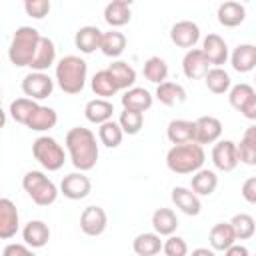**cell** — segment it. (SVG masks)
I'll list each match as a JSON object with an SVG mask.
<instances>
[{"instance_id":"obj_1","label":"cell","mask_w":256,"mask_h":256,"mask_svg":"<svg viewBox=\"0 0 256 256\" xmlns=\"http://www.w3.org/2000/svg\"><path fill=\"white\" fill-rule=\"evenodd\" d=\"M64 144H66L70 162L78 172H88L96 166L100 150H98L96 134L90 128H84V126L70 128L66 132Z\"/></svg>"},{"instance_id":"obj_2","label":"cell","mask_w":256,"mask_h":256,"mask_svg":"<svg viewBox=\"0 0 256 256\" xmlns=\"http://www.w3.org/2000/svg\"><path fill=\"white\" fill-rule=\"evenodd\" d=\"M88 64L76 54L62 56L54 68V80L64 94H80L86 86Z\"/></svg>"},{"instance_id":"obj_3","label":"cell","mask_w":256,"mask_h":256,"mask_svg":"<svg viewBox=\"0 0 256 256\" xmlns=\"http://www.w3.org/2000/svg\"><path fill=\"white\" fill-rule=\"evenodd\" d=\"M206 162L204 148L196 142L172 146L166 152V166L174 174H196Z\"/></svg>"},{"instance_id":"obj_4","label":"cell","mask_w":256,"mask_h":256,"mask_svg":"<svg viewBox=\"0 0 256 256\" xmlns=\"http://www.w3.org/2000/svg\"><path fill=\"white\" fill-rule=\"evenodd\" d=\"M40 40H42V36L36 28H32V26L16 28L10 48H8V58H10L12 66H16V68L28 66L30 68V64L36 56V50L40 46Z\"/></svg>"},{"instance_id":"obj_5","label":"cell","mask_w":256,"mask_h":256,"mask_svg":"<svg viewBox=\"0 0 256 256\" xmlns=\"http://www.w3.org/2000/svg\"><path fill=\"white\" fill-rule=\"evenodd\" d=\"M22 188L24 192L32 198L34 204L38 206H50L56 202L60 190L56 188V184L40 170H28L22 178Z\"/></svg>"},{"instance_id":"obj_6","label":"cell","mask_w":256,"mask_h":256,"mask_svg":"<svg viewBox=\"0 0 256 256\" xmlns=\"http://www.w3.org/2000/svg\"><path fill=\"white\" fill-rule=\"evenodd\" d=\"M32 156L34 160L48 172H56L64 166L66 162V154L64 148L58 144L56 138L52 136H38L32 142Z\"/></svg>"},{"instance_id":"obj_7","label":"cell","mask_w":256,"mask_h":256,"mask_svg":"<svg viewBox=\"0 0 256 256\" xmlns=\"http://www.w3.org/2000/svg\"><path fill=\"white\" fill-rule=\"evenodd\" d=\"M22 92L26 98L30 100H44L48 96H52L54 92V80L46 74V72H30L22 78V84H20Z\"/></svg>"},{"instance_id":"obj_8","label":"cell","mask_w":256,"mask_h":256,"mask_svg":"<svg viewBox=\"0 0 256 256\" xmlns=\"http://www.w3.org/2000/svg\"><path fill=\"white\" fill-rule=\"evenodd\" d=\"M108 226V214L102 206H86L80 214V230L86 236H100Z\"/></svg>"},{"instance_id":"obj_9","label":"cell","mask_w":256,"mask_h":256,"mask_svg":"<svg viewBox=\"0 0 256 256\" xmlns=\"http://www.w3.org/2000/svg\"><path fill=\"white\" fill-rule=\"evenodd\" d=\"M90 190L92 182L84 172H70L60 182V194H64L68 200H82L90 194Z\"/></svg>"},{"instance_id":"obj_10","label":"cell","mask_w":256,"mask_h":256,"mask_svg":"<svg viewBox=\"0 0 256 256\" xmlns=\"http://www.w3.org/2000/svg\"><path fill=\"white\" fill-rule=\"evenodd\" d=\"M212 164L222 172H232L238 162V150L236 142L232 140H218L212 148Z\"/></svg>"},{"instance_id":"obj_11","label":"cell","mask_w":256,"mask_h":256,"mask_svg":"<svg viewBox=\"0 0 256 256\" xmlns=\"http://www.w3.org/2000/svg\"><path fill=\"white\" fill-rule=\"evenodd\" d=\"M170 40L178 48H188L192 50L198 40H200V28L192 20H180L170 28Z\"/></svg>"},{"instance_id":"obj_12","label":"cell","mask_w":256,"mask_h":256,"mask_svg":"<svg viewBox=\"0 0 256 256\" xmlns=\"http://www.w3.org/2000/svg\"><path fill=\"white\" fill-rule=\"evenodd\" d=\"M202 52L208 58V62H210L212 68H222V64H226V60L230 58L226 40L220 34H214V32L208 34L202 40Z\"/></svg>"},{"instance_id":"obj_13","label":"cell","mask_w":256,"mask_h":256,"mask_svg":"<svg viewBox=\"0 0 256 256\" xmlns=\"http://www.w3.org/2000/svg\"><path fill=\"white\" fill-rule=\"evenodd\" d=\"M210 70V62L208 58L204 56L202 48H192V50H186L184 58H182V72L188 80H200V78H206Z\"/></svg>"},{"instance_id":"obj_14","label":"cell","mask_w":256,"mask_h":256,"mask_svg":"<svg viewBox=\"0 0 256 256\" xmlns=\"http://www.w3.org/2000/svg\"><path fill=\"white\" fill-rule=\"evenodd\" d=\"M196 132H194V142L204 146V144H216L222 136V122L216 116H200L194 120Z\"/></svg>"},{"instance_id":"obj_15","label":"cell","mask_w":256,"mask_h":256,"mask_svg":"<svg viewBox=\"0 0 256 256\" xmlns=\"http://www.w3.org/2000/svg\"><path fill=\"white\" fill-rule=\"evenodd\" d=\"M20 230V214L10 198H0V238L10 240Z\"/></svg>"},{"instance_id":"obj_16","label":"cell","mask_w":256,"mask_h":256,"mask_svg":"<svg viewBox=\"0 0 256 256\" xmlns=\"http://www.w3.org/2000/svg\"><path fill=\"white\" fill-rule=\"evenodd\" d=\"M172 204L184 212L186 216H198L200 210H202V204H200V198L192 192V188H184V186H174L172 188Z\"/></svg>"},{"instance_id":"obj_17","label":"cell","mask_w":256,"mask_h":256,"mask_svg":"<svg viewBox=\"0 0 256 256\" xmlns=\"http://www.w3.org/2000/svg\"><path fill=\"white\" fill-rule=\"evenodd\" d=\"M130 18H132V4L128 0H112L104 8V20L112 30L128 24Z\"/></svg>"},{"instance_id":"obj_18","label":"cell","mask_w":256,"mask_h":256,"mask_svg":"<svg viewBox=\"0 0 256 256\" xmlns=\"http://www.w3.org/2000/svg\"><path fill=\"white\" fill-rule=\"evenodd\" d=\"M208 242H210V248L214 252H226L232 244H236V234H234V228L230 222H218L210 228V234H208Z\"/></svg>"},{"instance_id":"obj_19","label":"cell","mask_w":256,"mask_h":256,"mask_svg":"<svg viewBox=\"0 0 256 256\" xmlns=\"http://www.w3.org/2000/svg\"><path fill=\"white\" fill-rule=\"evenodd\" d=\"M102 30L98 26H82L78 28V32L74 34V46L82 52V54H92L96 50H100L102 44Z\"/></svg>"},{"instance_id":"obj_20","label":"cell","mask_w":256,"mask_h":256,"mask_svg":"<svg viewBox=\"0 0 256 256\" xmlns=\"http://www.w3.org/2000/svg\"><path fill=\"white\" fill-rule=\"evenodd\" d=\"M120 102H122V108H126V110H136V112H142V114H144L146 110L152 108L154 96H152L146 88L134 86V88H130V90H126V92L122 94Z\"/></svg>"},{"instance_id":"obj_21","label":"cell","mask_w":256,"mask_h":256,"mask_svg":"<svg viewBox=\"0 0 256 256\" xmlns=\"http://www.w3.org/2000/svg\"><path fill=\"white\" fill-rule=\"evenodd\" d=\"M230 64L236 72L246 74L256 68V46L254 44H238L230 54Z\"/></svg>"},{"instance_id":"obj_22","label":"cell","mask_w":256,"mask_h":256,"mask_svg":"<svg viewBox=\"0 0 256 256\" xmlns=\"http://www.w3.org/2000/svg\"><path fill=\"white\" fill-rule=\"evenodd\" d=\"M216 16H218V22L224 28H236V26H240L244 22L246 8H244V4H240L236 0H226V2H222L218 6Z\"/></svg>"},{"instance_id":"obj_23","label":"cell","mask_w":256,"mask_h":256,"mask_svg":"<svg viewBox=\"0 0 256 256\" xmlns=\"http://www.w3.org/2000/svg\"><path fill=\"white\" fill-rule=\"evenodd\" d=\"M22 240L30 248H44L50 240V228L42 220H30L22 228Z\"/></svg>"},{"instance_id":"obj_24","label":"cell","mask_w":256,"mask_h":256,"mask_svg":"<svg viewBox=\"0 0 256 256\" xmlns=\"http://www.w3.org/2000/svg\"><path fill=\"white\" fill-rule=\"evenodd\" d=\"M194 132H196L194 122H192V120H184V118L170 120L168 126H166V136H168V140H170L174 146L194 142Z\"/></svg>"},{"instance_id":"obj_25","label":"cell","mask_w":256,"mask_h":256,"mask_svg":"<svg viewBox=\"0 0 256 256\" xmlns=\"http://www.w3.org/2000/svg\"><path fill=\"white\" fill-rule=\"evenodd\" d=\"M112 114H114V104L110 100H104V98L88 100L86 106H84L86 120L92 122V124H98V126H102L104 122L112 120Z\"/></svg>"},{"instance_id":"obj_26","label":"cell","mask_w":256,"mask_h":256,"mask_svg":"<svg viewBox=\"0 0 256 256\" xmlns=\"http://www.w3.org/2000/svg\"><path fill=\"white\" fill-rule=\"evenodd\" d=\"M52 64H56V44L52 42V38L42 36L30 68H32V72H46Z\"/></svg>"},{"instance_id":"obj_27","label":"cell","mask_w":256,"mask_h":256,"mask_svg":"<svg viewBox=\"0 0 256 256\" xmlns=\"http://www.w3.org/2000/svg\"><path fill=\"white\" fill-rule=\"evenodd\" d=\"M154 96L164 106H178V104H182L186 100V90H184L182 84L166 80V82H162V84L156 86Z\"/></svg>"},{"instance_id":"obj_28","label":"cell","mask_w":256,"mask_h":256,"mask_svg":"<svg viewBox=\"0 0 256 256\" xmlns=\"http://www.w3.org/2000/svg\"><path fill=\"white\" fill-rule=\"evenodd\" d=\"M152 228L160 236H172L178 228V216L172 208H156L152 214Z\"/></svg>"},{"instance_id":"obj_29","label":"cell","mask_w":256,"mask_h":256,"mask_svg":"<svg viewBox=\"0 0 256 256\" xmlns=\"http://www.w3.org/2000/svg\"><path fill=\"white\" fill-rule=\"evenodd\" d=\"M164 242L156 232H142L132 240V250L136 256H156L160 254Z\"/></svg>"},{"instance_id":"obj_30","label":"cell","mask_w":256,"mask_h":256,"mask_svg":"<svg viewBox=\"0 0 256 256\" xmlns=\"http://www.w3.org/2000/svg\"><path fill=\"white\" fill-rule=\"evenodd\" d=\"M108 72L112 74V78H114V82H116V86H118V90H130V88H134V84H136V70L128 64V62H124V60H114L110 66H108Z\"/></svg>"},{"instance_id":"obj_31","label":"cell","mask_w":256,"mask_h":256,"mask_svg":"<svg viewBox=\"0 0 256 256\" xmlns=\"http://www.w3.org/2000/svg\"><path fill=\"white\" fill-rule=\"evenodd\" d=\"M56 122H58L56 110L50 108V106H42V104H40V106L34 110V114L30 116L26 128H30V130H34V132H46V130L54 128Z\"/></svg>"},{"instance_id":"obj_32","label":"cell","mask_w":256,"mask_h":256,"mask_svg":"<svg viewBox=\"0 0 256 256\" xmlns=\"http://www.w3.org/2000/svg\"><path fill=\"white\" fill-rule=\"evenodd\" d=\"M218 186V176L214 170H208V168H202L198 170L196 174H192V182H190V188L196 196H210Z\"/></svg>"},{"instance_id":"obj_33","label":"cell","mask_w":256,"mask_h":256,"mask_svg":"<svg viewBox=\"0 0 256 256\" xmlns=\"http://www.w3.org/2000/svg\"><path fill=\"white\" fill-rule=\"evenodd\" d=\"M90 88H92V92H94L98 98H104V100L112 98V96L118 92V86H116L112 74L108 72V68L98 70V72L92 76V80H90Z\"/></svg>"},{"instance_id":"obj_34","label":"cell","mask_w":256,"mask_h":256,"mask_svg":"<svg viewBox=\"0 0 256 256\" xmlns=\"http://www.w3.org/2000/svg\"><path fill=\"white\" fill-rule=\"evenodd\" d=\"M100 50L108 58H118L126 50V36L118 30H108L102 34V44Z\"/></svg>"},{"instance_id":"obj_35","label":"cell","mask_w":256,"mask_h":256,"mask_svg":"<svg viewBox=\"0 0 256 256\" xmlns=\"http://www.w3.org/2000/svg\"><path fill=\"white\" fill-rule=\"evenodd\" d=\"M40 104L36 102V100H30V98H16V100H12L10 102V108H8V114H10V118L14 120V122H18V124H28V120H30V116L34 114V110L38 108Z\"/></svg>"},{"instance_id":"obj_36","label":"cell","mask_w":256,"mask_h":256,"mask_svg":"<svg viewBox=\"0 0 256 256\" xmlns=\"http://www.w3.org/2000/svg\"><path fill=\"white\" fill-rule=\"evenodd\" d=\"M204 82H206V88L212 94H226L232 88L230 74L224 68H210L208 74H206V78H204Z\"/></svg>"},{"instance_id":"obj_37","label":"cell","mask_w":256,"mask_h":256,"mask_svg":"<svg viewBox=\"0 0 256 256\" xmlns=\"http://www.w3.org/2000/svg\"><path fill=\"white\" fill-rule=\"evenodd\" d=\"M144 78L152 84H162L166 82L168 78V64L164 58L160 56H150L146 62H144Z\"/></svg>"},{"instance_id":"obj_38","label":"cell","mask_w":256,"mask_h":256,"mask_svg":"<svg viewBox=\"0 0 256 256\" xmlns=\"http://www.w3.org/2000/svg\"><path fill=\"white\" fill-rule=\"evenodd\" d=\"M122 138H124V130L120 128L118 122L114 120H108L104 122L100 128H98V140L106 146V148H118L122 144Z\"/></svg>"},{"instance_id":"obj_39","label":"cell","mask_w":256,"mask_h":256,"mask_svg":"<svg viewBox=\"0 0 256 256\" xmlns=\"http://www.w3.org/2000/svg\"><path fill=\"white\" fill-rule=\"evenodd\" d=\"M232 228H234V234H236V240H248L254 236L256 232V220L246 214V212H240V214H234L232 220H230Z\"/></svg>"},{"instance_id":"obj_40","label":"cell","mask_w":256,"mask_h":256,"mask_svg":"<svg viewBox=\"0 0 256 256\" xmlns=\"http://www.w3.org/2000/svg\"><path fill=\"white\" fill-rule=\"evenodd\" d=\"M118 124H120V128L124 130V134H128V136H134V134H138L140 130H142V126H144V114L142 112H136V110H122L120 112V116H118Z\"/></svg>"},{"instance_id":"obj_41","label":"cell","mask_w":256,"mask_h":256,"mask_svg":"<svg viewBox=\"0 0 256 256\" xmlns=\"http://www.w3.org/2000/svg\"><path fill=\"white\" fill-rule=\"evenodd\" d=\"M256 92H254V88L250 86V84H246V82H240V84H234L232 88H230V92H228V102H230V106L234 108V110H242L244 108V104L254 96Z\"/></svg>"},{"instance_id":"obj_42","label":"cell","mask_w":256,"mask_h":256,"mask_svg":"<svg viewBox=\"0 0 256 256\" xmlns=\"http://www.w3.org/2000/svg\"><path fill=\"white\" fill-rule=\"evenodd\" d=\"M162 252H164V256H188V244L182 236L172 234L164 240Z\"/></svg>"},{"instance_id":"obj_43","label":"cell","mask_w":256,"mask_h":256,"mask_svg":"<svg viewBox=\"0 0 256 256\" xmlns=\"http://www.w3.org/2000/svg\"><path fill=\"white\" fill-rule=\"evenodd\" d=\"M50 8H52V6H50L48 0H26V2H24L26 14L32 16V18H36V20H42L44 16H48Z\"/></svg>"},{"instance_id":"obj_44","label":"cell","mask_w":256,"mask_h":256,"mask_svg":"<svg viewBox=\"0 0 256 256\" xmlns=\"http://www.w3.org/2000/svg\"><path fill=\"white\" fill-rule=\"evenodd\" d=\"M236 150H238V162H242L246 166H256V146L240 140L236 144Z\"/></svg>"},{"instance_id":"obj_45","label":"cell","mask_w":256,"mask_h":256,"mask_svg":"<svg viewBox=\"0 0 256 256\" xmlns=\"http://www.w3.org/2000/svg\"><path fill=\"white\" fill-rule=\"evenodd\" d=\"M2 256H36L34 248L28 244H18V242H8L2 250Z\"/></svg>"},{"instance_id":"obj_46","label":"cell","mask_w":256,"mask_h":256,"mask_svg":"<svg viewBox=\"0 0 256 256\" xmlns=\"http://www.w3.org/2000/svg\"><path fill=\"white\" fill-rule=\"evenodd\" d=\"M240 192H242V198L248 204H256V176L246 178L244 184H242V188H240Z\"/></svg>"},{"instance_id":"obj_47","label":"cell","mask_w":256,"mask_h":256,"mask_svg":"<svg viewBox=\"0 0 256 256\" xmlns=\"http://www.w3.org/2000/svg\"><path fill=\"white\" fill-rule=\"evenodd\" d=\"M240 114L246 118V120H252V122H256V94L244 104V108L240 110Z\"/></svg>"},{"instance_id":"obj_48","label":"cell","mask_w":256,"mask_h":256,"mask_svg":"<svg viewBox=\"0 0 256 256\" xmlns=\"http://www.w3.org/2000/svg\"><path fill=\"white\" fill-rule=\"evenodd\" d=\"M224 256H250V252H248V248H246L244 244H232V246L224 252Z\"/></svg>"},{"instance_id":"obj_49","label":"cell","mask_w":256,"mask_h":256,"mask_svg":"<svg viewBox=\"0 0 256 256\" xmlns=\"http://www.w3.org/2000/svg\"><path fill=\"white\" fill-rule=\"evenodd\" d=\"M242 140L248 142V144H252V146H256V124H252V126H248V128L244 130Z\"/></svg>"},{"instance_id":"obj_50","label":"cell","mask_w":256,"mask_h":256,"mask_svg":"<svg viewBox=\"0 0 256 256\" xmlns=\"http://www.w3.org/2000/svg\"><path fill=\"white\" fill-rule=\"evenodd\" d=\"M188 256H216V252L212 248H194L192 254H188Z\"/></svg>"},{"instance_id":"obj_51","label":"cell","mask_w":256,"mask_h":256,"mask_svg":"<svg viewBox=\"0 0 256 256\" xmlns=\"http://www.w3.org/2000/svg\"><path fill=\"white\" fill-rule=\"evenodd\" d=\"M254 256H256V254H254Z\"/></svg>"},{"instance_id":"obj_52","label":"cell","mask_w":256,"mask_h":256,"mask_svg":"<svg viewBox=\"0 0 256 256\" xmlns=\"http://www.w3.org/2000/svg\"><path fill=\"white\" fill-rule=\"evenodd\" d=\"M254 80H256V78H254Z\"/></svg>"}]
</instances>
